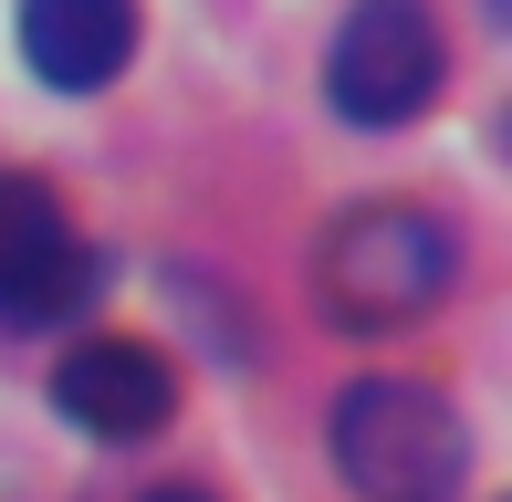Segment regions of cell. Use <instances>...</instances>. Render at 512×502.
<instances>
[{
    "label": "cell",
    "instance_id": "2",
    "mask_svg": "<svg viewBox=\"0 0 512 502\" xmlns=\"http://www.w3.org/2000/svg\"><path fill=\"white\" fill-rule=\"evenodd\" d=\"M335 471L366 502H460L471 429L429 377H356L335 398Z\"/></svg>",
    "mask_w": 512,
    "mask_h": 502
},
{
    "label": "cell",
    "instance_id": "6",
    "mask_svg": "<svg viewBox=\"0 0 512 502\" xmlns=\"http://www.w3.org/2000/svg\"><path fill=\"white\" fill-rule=\"evenodd\" d=\"M136 53V0H21V63L53 95H95Z\"/></svg>",
    "mask_w": 512,
    "mask_h": 502
},
{
    "label": "cell",
    "instance_id": "3",
    "mask_svg": "<svg viewBox=\"0 0 512 502\" xmlns=\"http://www.w3.org/2000/svg\"><path fill=\"white\" fill-rule=\"evenodd\" d=\"M450 84V32L429 0H356L324 42V95L345 126H418Z\"/></svg>",
    "mask_w": 512,
    "mask_h": 502
},
{
    "label": "cell",
    "instance_id": "4",
    "mask_svg": "<svg viewBox=\"0 0 512 502\" xmlns=\"http://www.w3.org/2000/svg\"><path fill=\"white\" fill-rule=\"evenodd\" d=\"M95 293H105V251L63 220V199L42 178L0 168V325H21V335L84 325Z\"/></svg>",
    "mask_w": 512,
    "mask_h": 502
},
{
    "label": "cell",
    "instance_id": "5",
    "mask_svg": "<svg viewBox=\"0 0 512 502\" xmlns=\"http://www.w3.org/2000/svg\"><path fill=\"white\" fill-rule=\"evenodd\" d=\"M53 408L84 440H157L168 408H178V377H168V356L136 346V335H84L53 367Z\"/></svg>",
    "mask_w": 512,
    "mask_h": 502
},
{
    "label": "cell",
    "instance_id": "1",
    "mask_svg": "<svg viewBox=\"0 0 512 502\" xmlns=\"http://www.w3.org/2000/svg\"><path fill=\"white\" fill-rule=\"evenodd\" d=\"M460 283V231L418 199H366L314 241V304L345 335H408L450 304Z\"/></svg>",
    "mask_w": 512,
    "mask_h": 502
},
{
    "label": "cell",
    "instance_id": "7",
    "mask_svg": "<svg viewBox=\"0 0 512 502\" xmlns=\"http://www.w3.org/2000/svg\"><path fill=\"white\" fill-rule=\"evenodd\" d=\"M147 502H220V492H199V482H168V492H147Z\"/></svg>",
    "mask_w": 512,
    "mask_h": 502
}]
</instances>
